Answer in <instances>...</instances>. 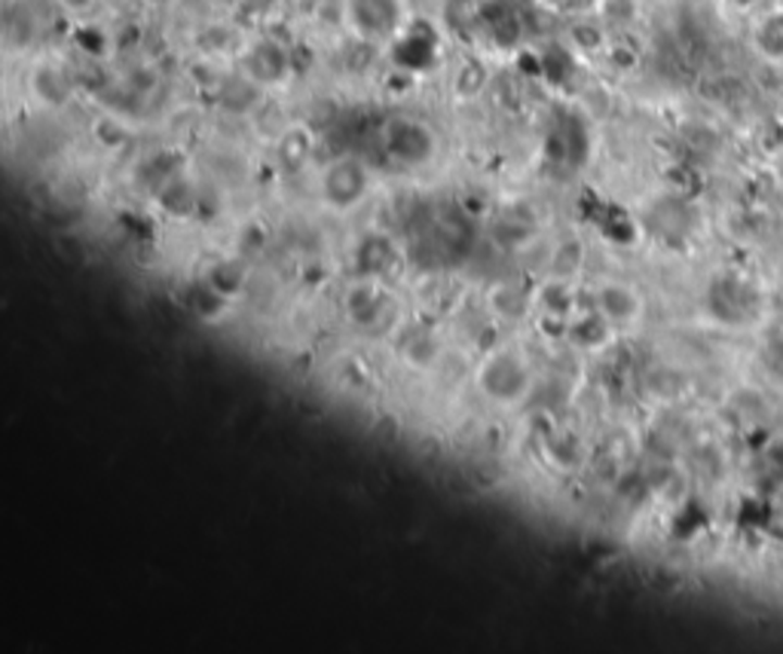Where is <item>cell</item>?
I'll return each mask as SVG.
<instances>
[{
  "mask_svg": "<svg viewBox=\"0 0 783 654\" xmlns=\"http://www.w3.org/2000/svg\"><path fill=\"white\" fill-rule=\"evenodd\" d=\"M62 10H67V13H74V16H80V13H89L92 7H96V0H55Z\"/></svg>",
  "mask_w": 783,
  "mask_h": 654,
  "instance_id": "11",
  "label": "cell"
},
{
  "mask_svg": "<svg viewBox=\"0 0 783 654\" xmlns=\"http://www.w3.org/2000/svg\"><path fill=\"white\" fill-rule=\"evenodd\" d=\"M643 310V300L636 294L631 285L624 281H604L597 288V312L604 315L606 322L612 327H627L634 325Z\"/></svg>",
  "mask_w": 783,
  "mask_h": 654,
  "instance_id": "6",
  "label": "cell"
},
{
  "mask_svg": "<svg viewBox=\"0 0 783 654\" xmlns=\"http://www.w3.org/2000/svg\"><path fill=\"white\" fill-rule=\"evenodd\" d=\"M386 153L401 165H425L438 153V138L413 116H395L386 126Z\"/></svg>",
  "mask_w": 783,
  "mask_h": 654,
  "instance_id": "3",
  "label": "cell"
},
{
  "mask_svg": "<svg viewBox=\"0 0 783 654\" xmlns=\"http://www.w3.org/2000/svg\"><path fill=\"white\" fill-rule=\"evenodd\" d=\"M346 18L361 40H389L401 32V0H346Z\"/></svg>",
  "mask_w": 783,
  "mask_h": 654,
  "instance_id": "4",
  "label": "cell"
},
{
  "mask_svg": "<svg viewBox=\"0 0 783 654\" xmlns=\"http://www.w3.org/2000/svg\"><path fill=\"white\" fill-rule=\"evenodd\" d=\"M243 74L248 80H254L261 89L278 86L291 74V59L285 47H278L276 40H258L243 52Z\"/></svg>",
  "mask_w": 783,
  "mask_h": 654,
  "instance_id": "5",
  "label": "cell"
},
{
  "mask_svg": "<svg viewBox=\"0 0 783 654\" xmlns=\"http://www.w3.org/2000/svg\"><path fill=\"white\" fill-rule=\"evenodd\" d=\"M756 47L766 59L783 62V13H771V16L759 25L756 32Z\"/></svg>",
  "mask_w": 783,
  "mask_h": 654,
  "instance_id": "10",
  "label": "cell"
},
{
  "mask_svg": "<svg viewBox=\"0 0 783 654\" xmlns=\"http://www.w3.org/2000/svg\"><path fill=\"white\" fill-rule=\"evenodd\" d=\"M530 303H533L530 294L521 291L518 285H511V281L493 285L487 294V310L496 322H521L523 315L530 312Z\"/></svg>",
  "mask_w": 783,
  "mask_h": 654,
  "instance_id": "8",
  "label": "cell"
},
{
  "mask_svg": "<svg viewBox=\"0 0 783 654\" xmlns=\"http://www.w3.org/2000/svg\"><path fill=\"white\" fill-rule=\"evenodd\" d=\"M533 386L526 361L511 349H493L484 364L477 367V389L496 404H521Z\"/></svg>",
  "mask_w": 783,
  "mask_h": 654,
  "instance_id": "2",
  "label": "cell"
},
{
  "mask_svg": "<svg viewBox=\"0 0 783 654\" xmlns=\"http://www.w3.org/2000/svg\"><path fill=\"white\" fill-rule=\"evenodd\" d=\"M28 86H32V96L44 108H65L71 96H74V83L67 77V71L55 62H44L32 71L28 77Z\"/></svg>",
  "mask_w": 783,
  "mask_h": 654,
  "instance_id": "7",
  "label": "cell"
},
{
  "mask_svg": "<svg viewBox=\"0 0 783 654\" xmlns=\"http://www.w3.org/2000/svg\"><path fill=\"white\" fill-rule=\"evenodd\" d=\"M371 193V168L359 156H337L322 168L319 197L331 212H356Z\"/></svg>",
  "mask_w": 783,
  "mask_h": 654,
  "instance_id": "1",
  "label": "cell"
},
{
  "mask_svg": "<svg viewBox=\"0 0 783 654\" xmlns=\"http://www.w3.org/2000/svg\"><path fill=\"white\" fill-rule=\"evenodd\" d=\"M732 3L737 7V10H750V7H756L759 0H732Z\"/></svg>",
  "mask_w": 783,
  "mask_h": 654,
  "instance_id": "12",
  "label": "cell"
},
{
  "mask_svg": "<svg viewBox=\"0 0 783 654\" xmlns=\"http://www.w3.org/2000/svg\"><path fill=\"white\" fill-rule=\"evenodd\" d=\"M401 355L413 364V367H432L440 359L438 337L428 327H413L408 340L401 343Z\"/></svg>",
  "mask_w": 783,
  "mask_h": 654,
  "instance_id": "9",
  "label": "cell"
}]
</instances>
